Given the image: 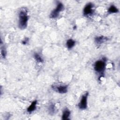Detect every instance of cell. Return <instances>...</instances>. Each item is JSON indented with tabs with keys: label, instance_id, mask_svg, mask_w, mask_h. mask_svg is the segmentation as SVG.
I'll return each instance as SVG.
<instances>
[{
	"label": "cell",
	"instance_id": "obj_1",
	"mask_svg": "<svg viewBox=\"0 0 120 120\" xmlns=\"http://www.w3.org/2000/svg\"><path fill=\"white\" fill-rule=\"evenodd\" d=\"M28 20L29 15L26 8H22L19 13L18 27L20 29L23 30L27 27Z\"/></svg>",
	"mask_w": 120,
	"mask_h": 120
},
{
	"label": "cell",
	"instance_id": "obj_2",
	"mask_svg": "<svg viewBox=\"0 0 120 120\" xmlns=\"http://www.w3.org/2000/svg\"><path fill=\"white\" fill-rule=\"evenodd\" d=\"M106 58H102L96 61L94 63V69L98 74L99 75V79L104 75V72L106 67Z\"/></svg>",
	"mask_w": 120,
	"mask_h": 120
},
{
	"label": "cell",
	"instance_id": "obj_3",
	"mask_svg": "<svg viewBox=\"0 0 120 120\" xmlns=\"http://www.w3.org/2000/svg\"><path fill=\"white\" fill-rule=\"evenodd\" d=\"M64 7L63 4L60 2H58L56 8L51 12L50 17L52 19L57 18L59 15L60 13L64 9Z\"/></svg>",
	"mask_w": 120,
	"mask_h": 120
},
{
	"label": "cell",
	"instance_id": "obj_4",
	"mask_svg": "<svg viewBox=\"0 0 120 120\" xmlns=\"http://www.w3.org/2000/svg\"><path fill=\"white\" fill-rule=\"evenodd\" d=\"M94 5L91 3L89 2L86 4L83 9V15L86 17H89L92 15L94 13Z\"/></svg>",
	"mask_w": 120,
	"mask_h": 120
},
{
	"label": "cell",
	"instance_id": "obj_5",
	"mask_svg": "<svg viewBox=\"0 0 120 120\" xmlns=\"http://www.w3.org/2000/svg\"><path fill=\"white\" fill-rule=\"evenodd\" d=\"M89 95L88 92H85L81 97L80 102L78 105V108L81 110H84L87 108V99Z\"/></svg>",
	"mask_w": 120,
	"mask_h": 120
},
{
	"label": "cell",
	"instance_id": "obj_6",
	"mask_svg": "<svg viewBox=\"0 0 120 120\" xmlns=\"http://www.w3.org/2000/svg\"><path fill=\"white\" fill-rule=\"evenodd\" d=\"M68 86L67 85H52V88L60 94H64L68 91Z\"/></svg>",
	"mask_w": 120,
	"mask_h": 120
},
{
	"label": "cell",
	"instance_id": "obj_7",
	"mask_svg": "<svg viewBox=\"0 0 120 120\" xmlns=\"http://www.w3.org/2000/svg\"><path fill=\"white\" fill-rule=\"evenodd\" d=\"M108 39L107 37L104 36H97L95 38V42L97 45H100L101 44L107 41Z\"/></svg>",
	"mask_w": 120,
	"mask_h": 120
},
{
	"label": "cell",
	"instance_id": "obj_8",
	"mask_svg": "<svg viewBox=\"0 0 120 120\" xmlns=\"http://www.w3.org/2000/svg\"><path fill=\"white\" fill-rule=\"evenodd\" d=\"M37 104V100H35L32 102L31 104L29 105V106L27 109V111L31 113V112L35 111L36 109V105Z\"/></svg>",
	"mask_w": 120,
	"mask_h": 120
},
{
	"label": "cell",
	"instance_id": "obj_9",
	"mask_svg": "<svg viewBox=\"0 0 120 120\" xmlns=\"http://www.w3.org/2000/svg\"><path fill=\"white\" fill-rule=\"evenodd\" d=\"M70 115V111L68 109V108H65L64 109L62 114V120H69V117Z\"/></svg>",
	"mask_w": 120,
	"mask_h": 120
},
{
	"label": "cell",
	"instance_id": "obj_10",
	"mask_svg": "<svg viewBox=\"0 0 120 120\" xmlns=\"http://www.w3.org/2000/svg\"><path fill=\"white\" fill-rule=\"evenodd\" d=\"M75 41L72 38L68 39V40H67L66 46L67 48H68V49H72L75 46Z\"/></svg>",
	"mask_w": 120,
	"mask_h": 120
},
{
	"label": "cell",
	"instance_id": "obj_11",
	"mask_svg": "<svg viewBox=\"0 0 120 120\" xmlns=\"http://www.w3.org/2000/svg\"><path fill=\"white\" fill-rule=\"evenodd\" d=\"M119 12V9L118 8L115 6L114 5H112L110 6L108 9V12L110 14L112 13H117Z\"/></svg>",
	"mask_w": 120,
	"mask_h": 120
},
{
	"label": "cell",
	"instance_id": "obj_12",
	"mask_svg": "<svg viewBox=\"0 0 120 120\" xmlns=\"http://www.w3.org/2000/svg\"><path fill=\"white\" fill-rule=\"evenodd\" d=\"M34 58L36 61L38 63H43L44 62V60L43 58L41 57V56L37 53H35L34 54Z\"/></svg>",
	"mask_w": 120,
	"mask_h": 120
},
{
	"label": "cell",
	"instance_id": "obj_13",
	"mask_svg": "<svg viewBox=\"0 0 120 120\" xmlns=\"http://www.w3.org/2000/svg\"><path fill=\"white\" fill-rule=\"evenodd\" d=\"M48 109V111L51 114L53 115L55 113V105L53 103H51V104L49 105Z\"/></svg>",
	"mask_w": 120,
	"mask_h": 120
},
{
	"label": "cell",
	"instance_id": "obj_14",
	"mask_svg": "<svg viewBox=\"0 0 120 120\" xmlns=\"http://www.w3.org/2000/svg\"><path fill=\"white\" fill-rule=\"evenodd\" d=\"M1 54L3 58H5L7 55V51L4 46L1 47Z\"/></svg>",
	"mask_w": 120,
	"mask_h": 120
},
{
	"label": "cell",
	"instance_id": "obj_15",
	"mask_svg": "<svg viewBox=\"0 0 120 120\" xmlns=\"http://www.w3.org/2000/svg\"><path fill=\"white\" fill-rule=\"evenodd\" d=\"M29 39L28 38H25L23 40H22V44L24 45H26L28 43V42H29Z\"/></svg>",
	"mask_w": 120,
	"mask_h": 120
}]
</instances>
